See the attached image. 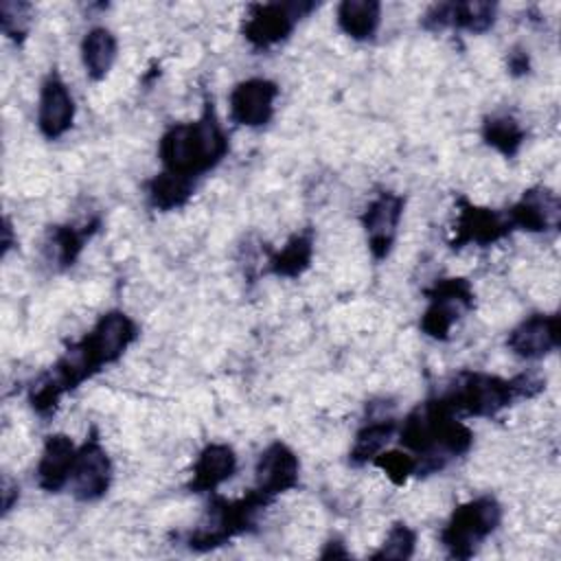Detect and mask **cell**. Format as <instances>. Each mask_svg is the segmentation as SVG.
Wrapping results in <instances>:
<instances>
[{
	"instance_id": "d4e9b609",
	"label": "cell",
	"mask_w": 561,
	"mask_h": 561,
	"mask_svg": "<svg viewBox=\"0 0 561 561\" xmlns=\"http://www.w3.org/2000/svg\"><path fill=\"white\" fill-rule=\"evenodd\" d=\"M524 129L522 125L506 114L500 116H489L482 125V138L486 140V145H491L495 151H500L502 156L511 158L517 153V149L524 142Z\"/></svg>"
},
{
	"instance_id": "f546056e",
	"label": "cell",
	"mask_w": 561,
	"mask_h": 561,
	"mask_svg": "<svg viewBox=\"0 0 561 561\" xmlns=\"http://www.w3.org/2000/svg\"><path fill=\"white\" fill-rule=\"evenodd\" d=\"M18 491H20V489H18L15 484H11L9 480L2 482V511H4V513L11 508L13 497H18Z\"/></svg>"
},
{
	"instance_id": "7402d4cb",
	"label": "cell",
	"mask_w": 561,
	"mask_h": 561,
	"mask_svg": "<svg viewBox=\"0 0 561 561\" xmlns=\"http://www.w3.org/2000/svg\"><path fill=\"white\" fill-rule=\"evenodd\" d=\"M147 195L153 208L158 210H173L188 202L193 195V180L162 171L147 184Z\"/></svg>"
},
{
	"instance_id": "6da1fadb",
	"label": "cell",
	"mask_w": 561,
	"mask_h": 561,
	"mask_svg": "<svg viewBox=\"0 0 561 561\" xmlns=\"http://www.w3.org/2000/svg\"><path fill=\"white\" fill-rule=\"evenodd\" d=\"M228 153V136L219 125L213 103L193 123L171 125L158 145L164 171L195 180L215 169Z\"/></svg>"
},
{
	"instance_id": "3957f363",
	"label": "cell",
	"mask_w": 561,
	"mask_h": 561,
	"mask_svg": "<svg viewBox=\"0 0 561 561\" xmlns=\"http://www.w3.org/2000/svg\"><path fill=\"white\" fill-rule=\"evenodd\" d=\"M270 502L272 500L265 497L263 493H259L256 489H252L241 500L215 497L208 504L206 519L188 535V539H186L188 548H193V550H210V548H217V546L226 543L234 535L245 533L252 526L254 515L263 506H267Z\"/></svg>"
},
{
	"instance_id": "ac0fdd59",
	"label": "cell",
	"mask_w": 561,
	"mask_h": 561,
	"mask_svg": "<svg viewBox=\"0 0 561 561\" xmlns=\"http://www.w3.org/2000/svg\"><path fill=\"white\" fill-rule=\"evenodd\" d=\"M234 471H237L234 449L226 443H210L199 451L193 465V478L188 486L195 493H210L221 482L232 478Z\"/></svg>"
},
{
	"instance_id": "7a4b0ae2",
	"label": "cell",
	"mask_w": 561,
	"mask_h": 561,
	"mask_svg": "<svg viewBox=\"0 0 561 561\" xmlns=\"http://www.w3.org/2000/svg\"><path fill=\"white\" fill-rule=\"evenodd\" d=\"M541 381L530 375L502 379L486 373H460L451 388L440 394L451 412H465L471 416H493L519 397H530L541 390Z\"/></svg>"
},
{
	"instance_id": "5b68a950",
	"label": "cell",
	"mask_w": 561,
	"mask_h": 561,
	"mask_svg": "<svg viewBox=\"0 0 561 561\" xmlns=\"http://www.w3.org/2000/svg\"><path fill=\"white\" fill-rule=\"evenodd\" d=\"M136 335L138 327L127 313L107 311L99 318L94 329L72 346V351L77 353L88 377H92L105 364L116 362L136 340Z\"/></svg>"
},
{
	"instance_id": "5bb4252c",
	"label": "cell",
	"mask_w": 561,
	"mask_h": 561,
	"mask_svg": "<svg viewBox=\"0 0 561 561\" xmlns=\"http://www.w3.org/2000/svg\"><path fill=\"white\" fill-rule=\"evenodd\" d=\"M497 7L493 2H443L427 9L423 15V26L438 31V28H462L469 33H484L495 22Z\"/></svg>"
},
{
	"instance_id": "603a6c76",
	"label": "cell",
	"mask_w": 561,
	"mask_h": 561,
	"mask_svg": "<svg viewBox=\"0 0 561 561\" xmlns=\"http://www.w3.org/2000/svg\"><path fill=\"white\" fill-rule=\"evenodd\" d=\"M96 230V221L83 228H75V226H55L48 232L46 239V252L48 259L55 261L59 267H68L75 263V259L79 256L85 239Z\"/></svg>"
},
{
	"instance_id": "4dcf8cb0",
	"label": "cell",
	"mask_w": 561,
	"mask_h": 561,
	"mask_svg": "<svg viewBox=\"0 0 561 561\" xmlns=\"http://www.w3.org/2000/svg\"><path fill=\"white\" fill-rule=\"evenodd\" d=\"M2 232H4V239H2V250L7 252V250L11 248V224H9V221H4V228H2Z\"/></svg>"
},
{
	"instance_id": "8fae6325",
	"label": "cell",
	"mask_w": 561,
	"mask_h": 561,
	"mask_svg": "<svg viewBox=\"0 0 561 561\" xmlns=\"http://www.w3.org/2000/svg\"><path fill=\"white\" fill-rule=\"evenodd\" d=\"M278 85L270 79L254 77L237 83L230 92V118L245 127H261L274 116Z\"/></svg>"
},
{
	"instance_id": "4316f807",
	"label": "cell",
	"mask_w": 561,
	"mask_h": 561,
	"mask_svg": "<svg viewBox=\"0 0 561 561\" xmlns=\"http://www.w3.org/2000/svg\"><path fill=\"white\" fill-rule=\"evenodd\" d=\"M28 24H31V4L28 2L4 0L0 4V26L7 37L22 42L26 37Z\"/></svg>"
},
{
	"instance_id": "9c48e42d",
	"label": "cell",
	"mask_w": 561,
	"mask_h": 561,
	"mask_svg": "<svg viewBox=\"0 0 561 561\" xmlns=\"http://www.w3.org/2000/svg\"><path fill=\"white\" fill-rule=\"evenodd\" d=\"M454 248H462L467 243H478V245H491L513 232L511 219L504 213L473 206L465 199H460V210L456 215V226H454Z\"/></svg>"
},
{
	"instance_id": "f1b7e54d",
	"label": "cell",
	"mask_w": 561,
	"mask_h": 561,
	"mask_svg": "<svg viewBox=\"0 0 561 561\" xmlns=\"http://www.w3.org/2000/svg\"><path fill=\"white\" fill-rule=\"evenodd\" d=\"M508 70L513 75H524L528 72V55L524 50H513L508 53Z\"/></svg>"
},
{
	"instance_id": "ba28073f",
	"label": "cell",
	"mask_w": 561,
	"mask_h": 561,
	"mask_svg": "<svg viewBox=\"0 0 561 561\" xmlns=\"http://www.w3.org/2000/svg\"><path fill=\"white\" fill-rule=\"evenodd\" d=\"M112 482V462L107 451L103 449L96 436H90L79 449L75 458V467L70 473V489L77 500L94 502L103 497Z\"/></svg>"
},
{
	"instance_id": "ffe728a7",
	"label": "cell",
	"mask_w": 561,
	"mask_h": 561,
	"mask_svg": "<svg viewBox=\"0 0 561 561\" xmlns=\"http://www.w3.org/2000/svg\"><path fill=\"white\" fill-rule=\"evenodd\" d=\"M381 22L377 0H344L337 7V26L353 39H370Z\"/></svg>"
},
{
	"instance_id": "4fadbf2b",
	"label": "cell",
	"mask_w": 561,
	"mask_h": 561,
	"mask_svg": "<svg viewBox=\"0 0 561 561\" xmlns=\"http://www.w3.org/2000/svg\"><path fill=\"white\" fill-rule=\"evenodd\" d=\"M256 491L274 500L276 495L298 486L300 462L285 443H272L256 460Z\"/></svg>"
},
{
	"instance_id": "2e32d148",
	"label": "cell",
	"mask_w": 561,
	"mask_h": 561,
	"mask_svg": "<svg viewBox=\"0 0 561 561\" xmlns=\"http://www.w3.org/2000/svg\"><path fill=\"white\" fill-rule=\"evenodd\" d=\"M513 230L546 232L559 226L561 204L559 197L548 188H530L517 204L506 210Z\"/></svg>"
},
{
	"instance_id": "30bf717a",
	"label": "cell",
	"mask_w": 561,
	"mask_h": 561,
	"mask_svg": "<svg viewBox=\"0 0 561 561\" xmlns=\"http://www.w3.org/2000/svg\"><path fill=\"white\" fill-rule=\"evenodd\" d=\"M403 204L405 199L397 193H379L368 208L362 215V226L366 230L368 248L375 259H386L392 250L399 219L403 215Z\"/></svg>"
},
{
	"instance_id": "7c38bea8",
	"label": "cell",
	"mask_w": 561,
	"mask_h": 561,
	"mask_svg": "<svg viewBox=\"0 0 561 561\" xmlns=\"http://www.w3.org/2000/svg\"><path fill=\"white\" fill-rule=\"evenodd\" d=\"M75 121V99L64 83V79L53 70L39 90L37 105V127L44 138L57 140L61 138Z\"/></svg>"
},
{
	"instance_id": "d6986e66",
	"label": "cell",
	"mask_w": 561,
	"mask_h": 561,
	"mask_svg": "<svg viewBox=\"0 0 561 561\" xmlns=\"http://www.w3.org/2000/svg\"><path fill=\"white\" fill-rule=\"evenodd\" d=\"M116 53H118V44L110 28L105 26L90 28L81 42V61H83L85 75L92 81L105 79V75L112 70L116 61Z\"/></svg>"
},
{
	"instance_id": "9a60e30c",
	"label": "cell",
	"mask_w": 561,
	"mask_h": 561,
	"mask_svg": "<svg viewBox=\"0 0 561 561\" xmlns=\"http://www.w3.org/2000/svg\"><path fill=\"white\" fill-rule=\"evenodd\" d=\"M508 348L524 359H541L559 346V316L535 313L522 320L506 340Z\"/></svg>"
},
{
	"instance_id": "52a82bcc",
	"label": "cell",
	"mask_w": 561,
	"mask_h": 561,
	"mask_svg": "<svg viewBox=\"0 0 561 561\" xmlns=\"http://www.w3.org/2000/svg\"><path fill=\"white\" fill-rule=\"evenodd\" d=\"M430 307L421 318V329L434 340H447L460 311L473 307V289L465 278H443L427 289Z\"/></svg>"
},
{
	"instance_id": "8992f818",
	"label": "cell",
	"mask_w": 561,
	"mask_h": 561,
	"mask_svg": "<svg viewBox=\"0 0 561 561\" xmlns=\"http://www.w3.org/2000/svg\"><path fill=\"white\" fill-rule=\"evenodd\" d=\"M313 2H270L252 4L243 22V37L254 48H270L283 42L296 26V22L307 15Z\"/></svg>"
},
{
	"instance_id": "83f0119b",
	"label": "cell",
	"mask_w": 561,
	"mask_h": 561,
	"mask_svg": "<svg viewBox=\"0 0 561 561\" xmlns=\"http://www.w3.org/2000/svg\"><path fill=\"white\" fill-rule=\"evenodd\" d=\"M373 462L394 482L403 484L412 473H416V456L403 454V451H386L377 454Z\"/></svg>"
},
{
	"instance_id": "e0dca14e",
	"label": "cell",
	"mask_w": 561,
	"mask_h": 561,
	"mask_svg": "<svg viewBox=\"0 0 561 561\" xmlns=\"http://www.w3.org/2000/svg\"><path fill=\"white\" fill-rule=\"evenodd\" d=\"M77 447L66 434H50L44 443L39 462H37V484L48 491L57 493L70 482V473L75 467Z\"/></svg>"
},
{
	"instance_id": "484cf974",
	"label": "cell",
	"mask_w": 561,
	"mask_h": 561,
	"mask_svg": "<svg viewBox=\"0 0 561 561\" xmlns=\"http://www.w3.org/2000/svg\"><path fill=\"white\" fill-rule=\"evenodd\" d=\"M414 546L416 533L405 524H394L373 559H410L414 554Z\"/></svg>"
},
{
	"instance_id": "44dd1931",
	"label": "cell",
	"mask_w": 561,
	"mask_h": 561,
	"mask_svg": "<svg viewBox=\"0 0 561 561\" xmlns=\"http://www.w3.org/2000/svg\"><path fill=\"white\" fill-rule=\"evenodd\" d=\"M313 256V239L311 232H300L294 234L267 263V270L276 276H300Z\"/></svg>"
},
{
	"instance_id": "277c9868",
	"label": "cell",
	"mask_w": 561,
	"mask_h": 561,
	"mask_svg": "<svg viewBox=\"0 0 561 561\" xmlns=\"http://www.w3.org/2000/svg\"><path fill=\"white\" fill-rule=\"evenodd\" d=\"M502 506L491 495L460 504L440 533L443 546L456 559H469L476 548L500 526Z\"/></svg>"
},
{
	"instance_id": "cb8c5ba5",
	"label": "cell",
	"mask_w": 561,
	"mask_h": 561,
	"mask_svg": "<svg viewBox=\"0 0 561 561\" xmlns=\"http://www.w3.org/2000/svg\"><path fill=\"white\" fill-rule=\"evenodd\" d=\"M397 432V421L394 419H377V421H370L366 423L357 436H355V443L351 447V454H348V460L353 465H366L368 460H373L377 454H381L383 445L390 440V436Z\"/></svg>"
}]
</instances>
